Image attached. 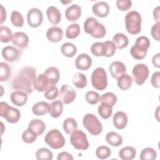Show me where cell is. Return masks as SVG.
Instances as JSON below:
<instances>
[{
	"label": "cell",
	"mask_w": 160,
	"mask_h": 160,
	"mask_svg": "<svg viewBox=\"0 0 160 160\" xmlns=\"http://www.w3.org/2000/svg\"><path fill=\"white\" fill-rule=\"evenodd\" d=\"M36 78V69L32 66H24L14 78L12 86L14 89L21 90L31 94L34 90L33 83Z\"/></svg>",
	"instance_id": "obj_1"
},
{
	"label": "cell",
	"mask_w": 160,
	"mask_h": 160,
	"mask_svg": "<svg viewBox=\"0 0 160 160\" xmlns=\"http://www.w3.org/2000/svg\"><path fill=\"white\" fill-rule=\"evenodd\" d=\"M100 98L101 97L99 94L94 91H88L85 95L86 101L90 104H97L99 101H100Z\"/></svg>",
	"instance_id": "obj_46"
},
{
	"label": "cell",
	"mask_w": 160,
	"mask_h": 160,
	"mask_svg": "<svg viewBox=\"0 0 160 160\" xmlns=\"http://www.w3.org/2000/svg\"><path fill=\"white\" fill-rule=\"evenodd\" d=\"M28 128L32 130L38 136L44 132L46 129V125L44 121L42 120L39 119H34L29 122Z\"/></svg>",
	"instance_id": "obj_25"
},
{
	"label": "cell",
	"mask_w": 160,
	"mask_h": 160,
	"mask_svg": "<svg viewBox=\"0 0 160 160\" xmlns=\"http://www.w3.org/2000/svg\"><path fill=\"white\" fill-rule=\"evenodd\" d=\"M81 15V8L78 4H72L65 11V16L69 21H76Z\"/></svg>",
	"instance_id": "obj_22"
},
{
	"label": "cell",
	"mask_w": 160,
	"mask_h": 160,
	"mask_svg": "<svg viewBox=\"0 0 160 160\" xmlns=\"http://www.w3.org/2000/svg\"><path fill=\"white\" fill-rule=\"evenodd\" d=\"M98 114L104 119H108L111 117L112 113V107L101 104L98 107Z\"/></svg>",
	"instance_id": "obj_42"
},
{
	"label": "cell",
	"mask_w": 160,
	"mask_h": 160,
	"mask_svg": "<svg viewBox=\"0 0 160 160\" xmlns=\"http://www.w3.org/2000/svg\"><path fill=\"white\" fill-rule=\"evenodd\" d=\"M149 69L144 64H136L132 70V74L135 83L138 85H142L149 76Z\"/></svg>",
	"instance_id": "obj_10"
},
{
	"label": "cell",
	"mask_w": 160,
	"mask_h": 160,
	"mask_svg": "<svg viewBox=\"0 0 160 160\" xmlns=\"http://www.w3.org/2000/svg\"><path fill=\"white\" fill-rule=\"evenodd\" d=\"M136 155L135 148L131 146H126L121 149L119 151V157L122 160L133 159Z\"/></svg>",
	"instance_id": "obj_30"
},
{
	"label": "cell",
	"mask_w": 160,
	"mask_h": 160,
	"mask_svg": "<svg viewBox=\"0 0 160 160\" xmlns=\"http://www.w3.org/2000/svg\"><path fill=\"white\" fill-rule=\"evenodd\" d=\"M45 142L54 149H58L65 145V139L62 133L57 129L50 130L44 137Z\"/></svg>",
	"instance_id": "obj_8"
},
{
	"label": "cell",
	"mask_w": 160,
	"mask_h": 160,
	"mask_svg": "<svg viewBox=\"0 0 160 160\" xmlns=\"http://www.w3.org/2000/svg\"><path fill=\"white\" fill-rule=\"evenodd\" d=\"M11 21L16 27L21 28L24 24V18L22 14L18 11H13L11 15Z\"/></svg>",
	"instance_id": "obj_43"
},
{
	"label": "cell",
	"mask_w": 160,
	"mask_h": 160,
	"mask_svg": "<svg viewBox=\"0 0 160 160\" xmlns=\"http://www.w3.org/2000/svg\"><path fill=\"white\" fill-rule=\"evenodd\" d=\"M0 81L1 82L7 81L11 74V68L10 66L4 62L0 63Z\"/></svg>",
	"instance_id": "obj_38"
},
{
	"label": "cell",
	"mask_w": 160,
	"mask_h": 160,
	"mask_svg": "<svg viewBox=\"0 0 160 160\" xmlns=\"http://www.w3.org/2000/svg\"><path fill=\"white\" fill-rule=\"evenodd\" d=\"M153 18L157 22H159V6H157L156 8L154 9Z\"/></svg>",
	"instance_id": "obj_55"
},
{
	"label": "cell",
	"mask_w": 160,
	"mask_h": 160,
	"mask_svg": "<svg viewBox=\"0 0 160 160\" xmlns=\"http://www.w3.org/2000/svg\"><path fill=\"white\" fill-rule=\"evenodd\" d=\"M44 74L48 77L51 85L56 84L60 78V72L59 69L54 66L48 68L44 72Z\"/></svg>",
	"instance_id": "obj_24"
},
{
	"label": "cell",
	"mask_w": 160,
	"mask_h": 160,
	"mask_svg": "<svg viewBox=\"0 0 160 160\" xmlns=\"http://www.w3.org/2000/svg\"><path fill=\"white\" fill-rule=\"evenodd\" d=\"M36 158L38 160H52L53 154L48 148H42L36 151Z\"/></svg>",
	"instance_id": "obj_41"
},
{
	"label": "cell",
	"mask_w": 160,
	"mask_h": 160,
	"mask_svg": "<svg viewBox=\"0 0 160 160\" xmlns=\"http://www.w3.org/2000/svg\"><path fill=\"white\" fill-rule=\"evenodd\" d=\"M159 26L160 22H156L154 24L151 29V34L152 37L157 41H159Z\"/></svg>",
	"instance_id": "obj_50"
},
{
	"label": "cell",
	"mask_w": 160,
	"mask_h": 160,
	"mask_svg": "<svg viewBox=\"0 0 160 160\" xmlns=\"http://www.w3.org/2000/svg\"><path fill=\"white\" fill-rule=\"evenodd\" d=\"M0 116L8 122L14 124L19 121L21 112L18 108L12 107L8 103L1 101L0 102Z\"/></svg>",
	"instance_id": "obj_7"
},
{
	"label": "cell",
	"mask_w": 160,
	"mask_h": 160,
	"mask_svg": "<svg viewBox=\"0 0 160 160\" xmlns=\"http://www.w3.org/2000/svg\"><path fill=\"white\" fill-rule=\"evenodd\" d=\"M93 14L99 18H104L109 12V6L104 1H98L94 3L92 8Z\"/></svg>",
	"instance_id": "obj_17"
},
{
	"label": "cell",
	"mask_w": 160,
	"mask_h": 160,
	"mask_svg": "<svg viewBox=\"0 0 160 160\" xmlns=\"http://www.w3.org/2000/svg\"><path fill=\"white\" fill-rule=\"evenodd\" d=\"M59 100L65 104L71 103L76 97V92L72 87L68 84L62 85L59 94Z\"/></svg>",
	"instance_id": "obj_12"
},
{
	"label": "cell",
	"mask_w": 160,
	"mask_h": 160,
	"mask_svg": "<svg viewBox=\"0 0 160 160\" xmlns=\"http://www.w3.org/2000/svg\"><path fill=\"white\" fill-rule=\"evenodd\" d=\"M116 50V47L114 43L111 41H106L102 42V56L111 57Z\"/></svg>",
	"instance_id": "obj_32"
},
{
	"label": "cell",
	"mask_w": 160,
	"mask_h": 160,
	"mask_svg": "<svg viewBox=\"0 0 160 160\" xmlns=\"http://www.w3.org/2000/svg\"><path fill=\"white\" fill-rule=\"evenodd\" d=\"M11 102L17 106H22L28 101V93L21 90L13 91L10 96Z\"/></svg>",
	"instance_id": "obj_19"
},
{
	"label": "cell",
	"mask_w": 160,
	"mask_h": 160,
	"mask_svg": "<svg viewBox=\"0 0 160 160\" xmlns=\"http://www.w3.org/2000/svg\"><path fill=\"white\" fill-rule=\"evenodd\" d=\"M27 21L29 26L38 28L43 21V14L38 8L30 9L27 14Z\"/></svg>",
	"instance_id": "obj_11"
},
{
	"label": "cell",
	"mask_w": 160,
	"mask_h": 160,
	"mask_svg": "<svg viewBox=\"0 0 160 160\" xmlns=\"http://www.w3.org/2000/svg\"><path fill=\"white\" fill-rule=\"evenodd\" d=\"M72 82L76 88L79 89L84 88L88 83L87 78L81 72H76L72 76Z\"/></svg>",
	"instance_id": "obj_35"
},
{
	"label": "cell",
	"mask_w": 160,
	"mask_h": 160,
	"mask_svg": "<svg viewBox=\"0 0 160 160\" xmlns=\"http://www.w3.org/2000/svg\"><path fill=\"white\" fill-rule=\"evenodd\" d=\"M109 71L113 78L118 79L120 76L126 73V68L122 62L115 61L110 64Z\"/></svg>",
	"instance_id": "obj_18"
},
{
	"label": "cell",
	"mask_w": 160,
	"mask_h": 160,
	"mask_svg": "<svg viewBox=\"0 0 160 160\" xmlns=\"http://www.w3.org/2000/svg\"><path fill=\"white\" fill-rule=\"evenodd\" d=\"M12 33L11 30L7 26L1 25L0 27V40L2 42L7 43L12 40Z\"/></svg>",
	"instance_id": "obj_39"
},
{
	"label": "cell",
	"mask_w": 160,
	"mask_h": 160,
	"mask_svg": "<svg viewBox=\"0 0 160 160\" xmlns=\"http://www.w3.org/2000/svg\"><path fill=\"white\" fill-rule=\"evenodd\" d=\"M59 95L58 88L54 86L51 85L45 92L44 94V97L48 100H54Z\"/></svg>",
	"instance_id": "obj_47"
},
{
	"label": "cell",
	"mask_w": 160,
	"mask_h": 160,
	"mask_svg": "<svg viewBox=\"0 0 160 160\" xmlns=\"http://www.w3.org/2000/svg\"><path fill=\"white\" fill-rule=\"evenodd\" d=\"M12 44L20 49L26 48L29 43V37L23 32H16L12 34Z\"/></svg>",
	"instance_id": "obj_14"
},
{
	"label": "cell",
	"mask_w": 160,
	"mask_h": 160,
	"mask_svg": "<svg viewBox=\"0 0 160 160\" xmlns=\"http://www.w3.org/2000/svg\"><path fill=\"white\" fill-rule=\"evenodd\" d=\"M72 156L68 152H61L58 154L57 159L58 160H73Z\"/></svg>",
	"instance_id": "obj_52"
},
{
	"label": "cell",
	"mask_w": 160,
	"mask_h": 160,
	"mask_svg": "<svg viewBox=\"0 0 160 160\" xmlns=\"http://www.w3.org/2000/svg\"><path fill=\"white\" fill-rule=\"evenodd\" d=\"M113 124L118 129H123L127 125L128 118L127 114L123 111H118L112 118Z\"/></svg>",
	"instance_id": "obj_21"
},
{
	"label": "cell",
	"mask_w": 160,
	"mask_h": 160,
	"mask_svg": "<svg viewBox=\"0 0 160 160\" xmlns=\"http://www.w3.org/2000/svg\"><path fill=\"white\" fill-rule=\"evenodd\" d=\"M70 142L78 150H86L89 148V144L86 134L81 130H75L71 134Z\"/></svg>",
	"instance_id": "obj_9"
},
{
	"label": "cell",
	"mask_w": 160,
	"mask_h": 160,
	"mask_svg": "<svg viewBox=\"0 0 160 160\" xmlns=\"http://www.w3.org/2000/svg\"><path fill=\"white\" fill-rule=\"evenodd\" d=\"M84 29L85 32L96 39L104 37L106 33L104 26L99 22L94 17H89L85 20L84 22Z\"/></svg>",
	"instance_id": "obj_2"
},
{
	"label": "cell",
	"mask_w": 160,
	"mask_h": 160,
	"mask_svg": "<svg viewBox=\"0 0 160 160\" xmlns=\"http://www.w3.org/2000/svg\"><path fill=\"white\" fill-rule=\"evenodd\" d=\"M91 84L94 89L102 91L107 88L108 78L106 71L101 67L96 68L91 74Z\"/></svg>",
	"instance_id": "obj_6"
},
{
	"label": "cell",
	"mask_w": 160,
	"mask_h": 160,
	"mask_svg": "<svg viewBox=\"0 0 160 160\" xmlns=\"http://www.w3.org/2000/svg\"><path fill=\"white\" fill-rule=\"evenodd\" d=\"M100 101L103 104L113 107L117 102V97L114 93L108 92L101 96Z\"/></svg>",
	"instance_id": "obj_37"
},
{
	"label": "cell",
	"mask_w": 160,
	"mask_h": 160,
	"mask_svg": "<svg viewBox=\"0 0 160 160\" xmlns=\"http://www.w3.org/2000/svg\"><path fill=\"white\" fill-rule=\"evenodd\" d=\"M159 78H160V72L156 71L154 72L151 76V83L152 86L156 88H159L160 86L159 83Z\"/></svg>",
	"instance_id": "obj_51"
},
{
	"label": "cell",
	"mask_w": 160,
	"mask_h": 160,
	"mask_svg": "<svg viewBox=\"0 0 160 160\" xmlns=\"http://www.w3.org/2000/svg\"><path fill=\"white\" fill-rule=\"evenodd\" d=\"M106 140L108 144L112 146L118 147L122 143V138L114 131H110L106 135Z\"/></svg>",
	"instance_id": "obj_31"
},
{
	"label": "cell",
	"mask_w": 160,
	"mask_h": 160,
	"mask_svg": "<svg viewBox=\"0 0 160 160\" xmlns=\"http://www.w3.org/2000/svg\"><path fill=\"white\" fill-rule=\"evenodd\" d=\"M82 124L92 135H99L102 130V126L98 118L93 114L88 113L83 117Z\"/></svg>",
	"instance_id": "obj_5"
},
{
	"label": "cell",
	"mask_w": 160,
	"mask_h": 160,
	"mask_svg": "<svg viewBox=\"0 0 160 160\" xmlns=\"http://www.w3.org/2000/svg\"><path fill=\"white\" fill-rule=\"evenodd\" d=\"M91 64L92 59L88 54H81L75 60V66L77 69L80 70L86 71L90 68Z\"/></svg>",
	"instance_id": "obj_16"
},
{
	"label": "cell",
	"mask_w": 160,
	"mask_h": 160,
	"mask_svg": "<svg viewBox=\"0 0 160 160\" xmlns=\"http://www.w3.org/2000/svg\"><path fill=\"white\" fill-rule=\"evenodd\" d=\"M156 156V151L153 148H146L141 151L139 158L141 160H154Z\"/></svg>",
	"instance_id": "obj_40"
},
{
	"label": "cell",
	"mask_w": 160,
	"mask_h": 160,
	"mask_svg": "<svg viewBox=\"0 0 160 160\" xmlns=\"http://www.w3.org/2000/svg\"><path fill=\"white\" fill-rule=\"evenodd\" d=\"M62 127L66 134H71L73 131L77 129L78 123L73 118H67L63 122Z\"/></svg>",
	"instance_id": "obj_34"
},
{
	"label": "cell",
	"mask_w": 160,
	"mask_h": 160,
	"mask_svg": "<svg viewBox=\"0 0 160 160\" xmlns=\"http://www.w3.org/2000/svg\"><path fill=\"white\" fill-rule=\"evenodd\" d=\"M61 52L64 56L72 58L76 54L77 48L72 43L65 42L61 47Z\"/></svg>",
	"instance_id": "obj_33"
},
{
	"label": "cell",
	"mask_w": 160,
	"mask_h": 160,
	"mask_svg": "<svg viewBox=\"0 0 160 160\" xmlns=\"http://www.w3.org/2000/svg\"><path fill=\"white\" fill-rule=\"evenodd\" d=\"M0 7H1V24H2L6 21V11L2 4H0Z\"/></svg>",
	"instance_id": "obj_54"
},
{
	"label": "cell",
	"mask_w": 160,
	"mask_h": 160,
	"mask_svg": "<svg viewBox=\"0 0 160 160\" xmlns=\"http://www.w3.org/2000/svg\"><path fill=\"white\" fill-rule=\"evenodd\" d=\"M63 105L61 101H53L49 106V113L52 118H59L62 113Z\"/></svg>",
	"instance_id": "obj_29"
},
{
	"label": "cell",
	"mask_w": 160,
	"mask_h": 160,
	"mask_svg": "<svg viewBox=\"0 0 160 160\" xmlns=\"http://www.w3.org/2000/svg\"><path fill=\"white\" fill-rule=\"evenodd\" d=\"M149 47L150 41L149 38L142 36L136 39L134 45L130 49V53L135 59H142L146 57Z\"/></svg>",
	"instance_id": "obj_3"
},
{
	"label": "cell",
	"mask_w": 160,
	"mask_h": 160,
	"mask_svg": "<svg viewBox=\"0 0 160 160\" xmlns=\"http://www.w3.org/2000/svg\"><path fill=\"white\" fill-rule=\"evenodd\" d=\"M49 103L45 101H40L36 103L32 108V113L36 116H42L49 112Z\"/></svg>",
	"instance_id": "obj_27"
},
{
	"label": "cell",
	"mask_w": 160,
	"mask_h": 160,
	"mask_svg": "<svg viewBox=\"0 0 160 160\" xmlns=\"http://www.w3.org/2000/svg\"><path fill=\"white\" fill-rule=\"evenodd\" d=\"M112 42L114 43L117 49H121L128 46L129 39L124 34L118 32L113 36Z\"/></svg>",
	"instance_id": "obj_26"
},
{
	"label": "cell",
	"mask_w": 160,
	"mask_h": 160,
	"mask_svg": "<svg viewBox=\"0 0 160 160\" xmlns=\"http://www.w3.org/2000/svg\"><path fill=\"white\" fill-rule=\"evenodd\" d=\"M117 84L121 90H127L130 88L132 83V78L128 74H123L117 79Z\"/></svg>",
	"instance_id": "obj_28"
},
{
	"label": "cell",
	"mask_w": 160,
	"mask_h": 160,
	"mask_svg": "<svg viewBox=\"0 0 160 160\" xmlns=\"http://www.w3.org/2000/svg\"><path fill=\"white\" fill-rule=\"evenodd\" d=\"M1 54L5 60L9 62H14L19 58L21 52L19 49L14 46H8L2 49Z\"/></svg>",
	"instance_id": "obj_13"
},
{
	"label": "cell",
	"mask_w": 160,
	"mask_h": 160,
	"mask_svg": "<svg viewBox=\"0 0 160 160\" xmlns=\"http://www.w3.org/2000/svg\"><path fill=\"white\" fill-rule=\"evenodd\" d=\"M102 44L101 42L93 43L91 46V51L96 56H102Z\"/></svg>",
	"instance_id": "obj_49"
},
{
	"label": "cell",
	"mask_w": 160,
	"mask_h": 160,
	"mask_svg": "<svg viewBox=\"0 0 160 160\" xmlns=\"http://www.w3.org/2000/svg\"><path fill=\"white\" fill-rule=\"evenodd\" d=\"M116 4L119 10L126 11L131 8L132 1L131 0H118Z\"/></svg>",
	"instance_id": "obj_48"
},
{
	"label": "cell",
	"mask_w": 160,
	"mask_h": 160,
	"mask_svg": "<svg viewBox=\"0 0 160 160\" xmlns=\"http://www.w3.org/2000/svg\"><path fill=\"white\" fill-rule=\"evenodd\" d=\"M125 27L127 31L131 34H137L141 30L142 19L140 14L136 11L128 12L125 16Z\"/></svg>",
	"instance_id": "obj_4"
},
{
	"label": "cell",
	"mask_w": 160,
	"mask_h": 160,
	"mask_svg": "<svg viewBox=\"0 0 160 160\" xmlns=\"http://www.w3.org/2000/svg\"><path fill=\"white\" fill-rule=\"evenodd\" d=\"M46 15L49 22L53 25H56L61 21V14L59 10L54 6H50L48 8Z\"/></svg>",
	"instance_id": "obj_23"
},
{
	"label": "cell",
	"mask_w": 160,
	"mask_h": 160,
	"mask_svg": "<svg viewBox=\"0 0 160 160\" xmlns=\"http://www.w3.org/2000/svg\"><path fill=\"white\" fill-rule=\"evenodd\" d=\"M46 37L51 42H59L63 38V31L61 28L58 26L50 27L46 32Z\"/></svg>",
	"instance_id": "obj_20"
},
{
	"label": "cell",
	"mask_w": 160,
	"mask_h": 160,
	"mask_svg": "<svg viewBox=\"0 0 160 160\" xmlns=\"http://www.w3.org/2000/svg\"><path fill=\"white\" fill-rule=\"evenodd\" d=\"M80 26L78 23H72L68 26L66 31V36L68 39H74L80 34Z\"/></svg>",
	"instance_id": "obj_36"
},
{
	"label": "cell",
	"mask_w": 160,
	"mask_h": 160,
	"mask_svg": "<svg viewBox=\"0 0 160 160\" xmlns=\"http://www.w3.org/2000/svg\"><path fill=\"white\" fill-rule=\"evenodd\" d=\"M51 86V84L49 79L44 73L38 75L33 83L34 89L38 92L46 91Z\"/></svg>",
	"instance_id": "obj_15"
},
{
	"label": "cell",
	"mask_w": 160,
	"mask_h": 160,
	"mask_svg": "<svg viewBox=\"0 0 160 160\" xmlns=\"http://www.w3.org/2000/svg\"><path fill=\"white\" fill-rule=\"evenodd\" d=\"M38 135L31 129L28 128L22 134V139L26 143H32L37 139Z\"/></svg>",
	"instance_id": "obj_44"
},
{
	"label": "cell",
	"mask_w": 160,
	"mask_h": 160,
	"mask_svg": "<svg viewBox=\"0 0 160 160\" xmlns=\"http://www.w3.org/2000/svg\"><path fill=\"white\" fill-rule=\"evenodd\" d=\"M111 154V151L109 148L106 146H99L96 150V155L100 159L108 158Z\"/></svg>",
	"instance_id": "obj_45"
},
{
	"label": "cell",
	"mask_w": 160,
	"mask_h": 160,
	"mask_svg": "<svg viewBox=\"0 0 160 160\" xmlns=\"http://www.w3.org/2000/svg\"><path fill=\"white\" fill-rule=\"evenodd\" d=\"M159 53H157L153 56L152 58V62L154 66L159 68L160 67V62H159Z\"/></svg>",
	"instance_id": "obj_53"
}]
</instances>
